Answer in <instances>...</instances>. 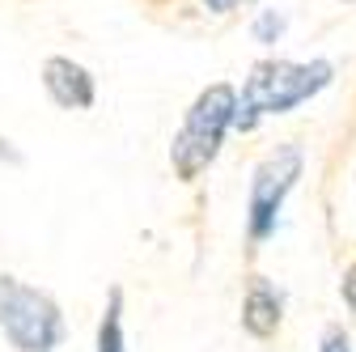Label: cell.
I'll return each mask as SVG.
<instances>
[{"label":"cell","instance_id":"30bf717a","mask_svg":"<svg viewBox=\"0 0 356 352\" xmlns=\"http://www.w3.org/2000/svg\"><path fill=\"white\" fill-rule=\"evenodd\" d=\"M208 5H212V9H216V13H229V9H234V5H238V0H208Z\"/></svg>","mask_w":356,"mask_h":352},{"label":"cell","instance_id":"277c9868","mask_svg":"<svg viewBox=\"0 0 356 352\" xmlns=\"http://www.w3.org/2000/svg\"><path fill=\"white\" fill-rule=\"evenodd\" d=\"M297 170H301V153L297 149H280V153H272L254 170V183H250V238H267V234H272L276 208L289 195Z\"/></svg>","mask_w":356,"mask_h":352},{"label":"cell","instance_id":"8fae6325","mask_svg":"<svg viewBox=\"0 0 356 352\" xmlns=\"http://www.w3.org/2000/svg\"><path fill=\"white\" fill-rule=\"evenodd\" d=\"M272 30H280V22H272V17H263V22H259V34H272Z\"/></svg>","mask_w":356,"mask_h":352},{"label":"cell","instance_id":"6da1fadb","mask_svg":"<svg viewBox=\"0 0 356 352\" xmlns=\"http://www.w3.org/2000/svg\"><path fill=\"white\" fill-rule=\"evenodd\" d=\"M331 81V64H289V60H267L254 64L250 81H246V94H242V111L238 123L254 127L263 115H280L293 111L297 102H305L309 94H318L323 85Z\"/></svg>","mask_w":356,"mask_h":352},{"label":"cell","instance_id":"52a82bcc","mask_svg":"<svg viewBox=\"0 0 356 352\" xmlns=\"http://www.w3.org/2000/svg\"><path fill=\"white\" fill-rule=\"evenodd\" d=\"M98 352H123V331H119V289L111 293L106 319H102V327H98Z\"/></svg>","mask_w":356,"mask_h":352},{"label":"cell","instance_id":"3957f363","mask_svg":"<svg viewBox=\"0 0 356 352\" xmlns=\"http://www.w3.org/2000/svg\"><path fill=\"white\" fill-rule=\"evenodd\" d=\"M0 331L22 352H51L60 344V310L38 289L0 276Z\"/></svg>","mask_w":356,"mask_h":352},{"label":"cell","instance_id":"7a4b0ae2","mask_svg":"<svg viewBox=\"0 0 356 352\" xmlns=\"http://www.w3.org/2000/svg\"><path fill=\"white\" fill-rule=\"evenodd\" d=\"M238 119V98L229 85H212V90H204L195 98V106L187 111V123L183 131L174 136V170L183 174V179H195V174L216 157L220 149V136H225V127Z\"/></svg>","mask_w":356,"mask_h":352},{"label":"cell","instance_id":"8992f818","mask_svg":"<svg viewBox=\"0 0 356 352\" xmlns=\"http://www.w3.org/2000/svg\"><path fill=\"white\" fill-rule=\"evenodd\" d=\"M250 335H272L280 327V297L267 289V280H254L246 293V314H242Z\"/></svg>","mask_w":356,"mask_h":352},{"label":"cell","instance_id":"ba28073f","mask_svg":"<svg viewBox=\"0 0 356 352\" xmlns=\"http://www.w3.org/2000/svg\"><path fill=\"white\" fill-rule=\"evenodd\" d=\"M323 352H352V348H348V335H339V331H331V335L323 339Z\"/></svg>","mask_w":356,"mask_h":352},{"label":"cell","instance_id":"9c48e42d","mask_svg":"<svg viewBox=\"0 0 356 352\" xmlns=\"http://www.w3.org/2000/svg\"><path fill=\"white\" fill-rule=\"evenodd\" d=\"M343 297H348V305L356 310V268L348 272V280H343Z\"/></svg>","mask_w":356,"mask_h":352},{"label":"cell","instance_id":"5b68a950","mask_svg":"<svg viewBox=\"0 0 356 352\" xmlns=\"http://www.w3.org/2000/svg\"><path fill=\"white\" fill-rule=\"evenodd\" d=\"M42 81H47V94L68 111H81V106L94 102V81H89V72L81 64H72V60H47Z\"/></svg>","mask_w":356,"mask_h":352}]
</instances>
